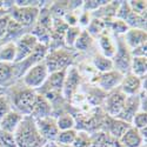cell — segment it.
<instances>
[{"label": "cell", "instance_id": "cell-1", "mask_svg": "<svg viewBox=\"0 0 147 147\" xmlns=\"http://www.w3.org/2000/svg\"><path fill=\"white\" fill-rule=\"evenodd\" d=\"M13 134L17 147H42L47 144L38 132L35 120L31 115L22 118L20 125Z\"/></svg>", "mask_w": 147, "mask_h": 147}, {"label": "cell", "instance_id": "cell-2", "mask_svg": "<svg viewBox=\"0 0 147 147\" xmlns=\"http://www.w3.org/2000/svg\"><path fill=\"white\" fill-rule=\"evenodd\" d=\"M9 93H6L12 105V109L21 115L26 117L31 114V109L36 98V91L27 88L22 84V87L16 88L13 86L9 87Z\"/></svg>", "mask_w": 147, "mask_h": 147}, {"label": "cell", "instance_id": "cell-3", "mask_svg": "<svg viewBox=\"0 0 147 147\" xmlns=\"http://www.w3.org/2000/svg\"><path fill=\"white\" fill-rule=\"evenodd\" d=\"M72 63H73V55L65 47L48 51L44 59V64L46 65L48 73L67 69L71 67Z\"/></svg>", "mask_w": 147, "mask_h": 147}, {"label": "cell", "instance_id": "cell-4", "mask_svg": "<svg viewBox=\"0 0 147 147\" xmlns=\"http://www.w3.org/2000/svg\"><path fill=\"white\" fill-rule=\"evenodd\" d=\"M7 13L12 20L17 21L22 27L32 30L39 18L40 7H18L13 4L8 8Z\"/></svg>", "mask_w": 147, "mask_h": 147}, {"label": "cell", "instance_id": "cell-5", "mask_svg": "<svg viewBox=\"0 0 147 147\" xmlns=\"http://www.w3.org/2000/svg\"><path fill=\"white\" fill-rule=\"evenodd\" d=\"M48 71L46 65L44 64V61L41 63H38L33 65L32 67H30L22 76L21 82L25 85L27 88H31L33 91H38L44 82L46 81L47 77H48Z\"/></svg>", "mask_w": 147, "mask_h": 147}, {"label": "cell", "instance_id": "cell-6", "mask_svg": "<svg viewBox=\"0 0 147 147\" xmlns=\"http://www.w3.org/2000/svg\"><path fill=\"white\" fill-rule=\"evenodd\" d=\"M115 41H117V51L112 58L113 67L115 71L121 73L122 76H125L131 71V61H132L131 51L124 42L121 36H115Z\"/></svg>", "mask_w": 147, "mask_h": 147}, {"label": "cell", "instance_id": "cell-7", "mask_svg": "<svg viewBox=\"0 0 147 147\" xmlns=\"http://www.w3.org/2000/svg\"><path fill=\"white\" fill-rule=\"evenodd\" d=\"M38 40H36L35 36L31 33L27 32L24 34L19 40L16 41V50H17V54H16V61L14 64L21 63V61L26 60L35 50V47L38 46Z\"/></svg>", "mask_w": 147, "mask_h": 147}, {"label": "cell", "instance_id": "cell-8", "mask_svg": "<svg viewBox=\"0 0 147 147\" xmlns=\"http://www.w3.org/2000/svg\"><path fill=\"white\" fill-rule=\"evenodd\" d=\"M122 78H124V76L121 73H119L115 69H112L106 73H99L94 82H96L99 90H101L105 93H109L120 86Z\"/></svg>", "mask_w": 147, "mask_h": 147}, {"label": "cell", "instance_id": "cell-9", "mask_svg": "<svg viewBox=\"0 0 147 147\" xmlns=\"http://www.w3.org/2000/svg\"><path fill=\"white\" fill-rule=\"evenodd\" d=\"M126 95L122 93L119 88L109 92L106 98H105V101H104V106H105V111L106 114L108 117H112V118H117L119 115V113L121 112L122 107H124L125 100H126Z\"/></svg>", "mask_w": 147, "mask_h": 147}, {"label": "cell", "instance_id": "cell-10", "mask_svg": "<svg viewBox=\"0 0 147 147\" xmlns=\"http://www.w3.org/2000/svg\"><path fill=\"white\" fill-rule=\"evenodd\" d=\"M80 80H81L80 71L77 67L71 66L69 68H67L64 86H63V92H61V95H63L65 100L71 101L72 96L77 93V91L79 88Z\"/></svg>", "mask_w": 147, "mask_h": 147}, {"label": "cell", "instance_id": "cell-11", "mask_svg": "<svg viewBox=\"0 0 147 147\" xmlns=\"http://www.w3.org/2000/svg\"><path fill=\"white\" fill-rule=\"evenodd\" d=\"M35 126L38 128V132L40 133V136L44 138L46 142H54L55 138L59 133L55 117H47L42 119L35 120Z\"/></svg>", "mask_w": 147, "mask_h": 147}, {"label": "cell", "instance_id": "cell-12", "mask_svg": "<svg viewBox=\"0 0 147 147\" xmlns=\"http://www.w3.org/2000/svg\"><path fill=\"white\" fill-rule=\"evenodd\" d=\"M119 90L126 96L138 95L139 92L142 91V78H139L129 72L127 74H125L124 78H122Z\"/></svg>", "mask_w": 147, "mask_h": 147}, {"label": "cell", "instance_id": "cell-13", "mask_svg": "<svg viewBox=\"0 0 147 147\" xmlns=\"http://www.w3.org/2000/svg\"><path fill=\"white\" fill-rule=\"evenodd\" d=\"M53 107L51 105V102L48 101L46 98H44L41 94L36 93V98L34 100V104L32 106L31 109V117L34 120L38 119H42V118H47V117H52L53 114Z\"/></svg>", "mask_w": 147, "mask_h": 147}, {"label": "cell", "instance_id": "cell-14", "mask_svg": "<svg viewBox=\"0 0 147 147\" xmlns=\"http://www.w3.org/2000/svg\"><path fill=\"white\" fill-rule=\"evenodd\" d=\"M104 125H105L107 134H109L111 137H113L115 140H119L122 134H124L131 127V125L127 124V122L121 121V120H119L117 118L108 117L107 114H106V118H105Z\"/></svg>", "mask_w": 147, "mask_h": 147}, {"label": "cell", "instance_id": "cell-15", "mask_svg": "<svg viewBox=\"0 0 147 147\" xmlns=\"http://www.w3.org/2000/svg\"><path fill=\"white\" fill-rule=\"evenodd\" d=\"M126 46L131 50H134L144 44H146L147 39V33L145 30H139V28H128L127 32L121 36Z\"/></svg>", "mask_w": 147, "mask_h": 147}, {"label": "cell", "instance_id": "cell-16", "mask_svg": "<svg viewBox=\"0 0 147 147\" xmlns=\"http://www.w3.org/2000/svg\"><path fill=\"white\" fill-rule=\"evenodd\" d=\"M139 111H140V109H139L138 95L127 96L126 100H125V104H124V107H122L121 112L119 113L117 119H119L121 121H125V122H127V124L131 125L133 117L136 115V113H138Z\"/></svg>", "mask_w": 147, "mask_h": 147}, {"label": "cell", "instance_id": "cell-17", "mask_svg": "<svg viewBox=\"0 0 147 147\" xmlns=\"http://www.w3.org/2000/svg\"><path fill=\"white\" fill-rule=\"evenodd\" d=\"M98 38H99V47L101 54L106 58L112 59L117 51V41L112 36V33L106 28Z\"/></svg>", "mask_w": 147, "mask_h": 147}, {"label": "cell", "instance_id": "cell-18", "mask_svg": "<svg viewBox=\"0 0 147 147\" xmlns=\"http://www.w3.org/2000/svg\"><path fill=\"white\" fill-rule=\"evenodd\" d=\"M27 32H30V31H27V28H25V27H22L21 25H19L17 21L9 19L6 33L4 35L3 40L0 41V45L6 44V42H16L17 40H19L21 36L25 33H27Z\"/></svg>", "mask_w": 147, "mask_h": 147}, {"label": "cell", "instance_id": "cell-19", "mask_svg": "<svg viewBox=\"0 0 147 147\" xmlns=\"http://www.w3.org/2000/svg\"><path fill=\"white\" fill-rule=\"evenodd\" d=\"M118 141L121 145V147H140L142 144H146L139 131L132 126L122 134Z\"/></svg>", "mask_w": 147, "mask_h": 147}, {"label": "cell", "instance_id": "cell-20", "mask_svg": "<svg viewBox=\"0 0 147 147\" xmlns=\"http://www.w3.org/2000/svg\"><path fill=\"white\" fill-rule=\"evenodd\" d=\"M22 118H24V115H21L20 113L12 109V111H9L1 120H0V129L13 134L16 132V129L18 128V126L20 125Z\"/></svg>", "mask_w": 147, "mask_h": 147}, {"label": "cell", "instance_id": "cell-21", "mask_svg": "<svg viewBox=\"0 0 147 147\" xmlns=\"http://www.w3.org/2000/svg\"><path fill=\"white\" fill-rule=\"evenodd\" d=\"M17 80L14 64L0 63V88L11 87Z\"/></svg>", "mask_w": 147, "mask_h": 147}, {"label": "cell", "instance_id": "cell-22", "mask_svg": "<svg viewBox=\"0 0 147 147\" xmlns=\"http://www.w3.org/2000/svg\"><path fill=\"white\" fill-rule=\"evenodd\" d=\"M92 66L94 67V69L98 73H106V72H109V71L114 69L112 59L104 57L101 53H96V54L93 55Z\"/></svg>", "mask_w": 147, "mask_h": 147}, {"label": "cell", "instance_id": "cell-23", "mask_svg": "<svg viewBox=\"0 0 147 147\" xmlns=\"http://www.w3.org/2000/svg\"><path fill=\"white\" fill-rule=\"evenodd\" d=\"M93 45H94V39L88 34L86 30H81L78 39L76 40L74 45H73V48H76L79 52H86L91 50Z\"/></svg>", "mask_w": 147, "mask_h": 147}, {"label": "cell", "instance_id": "cell-24", "mask_svg": "<svg viewBox=\"0 0 147 147\" xmlns=\"http://www.w3.org/2000/svg\"><path fill=\"white\" fill-rule=\"evenodd\" d=\"M16 54V42H6L0 45V63L14 64Z\"/></svg>", "mask_w": 147, "mask_h": 147}, {"label": "cell", "instance_id": "cell-25", "mask_svg": "<svg viewBox=\"0 0 147 147\" xmlns=\"http://www.w3.org/2000/svg\"><path fill=\"white\" fill-rule=\"evenodd\" d=\"M132 74L139 78L146 77L147 73V58L146 57H132L131 71Z\"/></svg>", "mask_w": 147, "mask_h": 147}, {"label": "cell", "instance_id": "cell-26", "mask_svg": "<svg viewBox=\"0 0 147 147\" xmlns=\"http://www.w3.org/2000/svg\"><path fill=\"white\" fill-rule=\"evenodd\" d=\"M57 126L59 132L60 131H68V129H76L77 121L72 114L69 113H61L59 117H55Z\"/></svg>", "mask_w": 147, "mask_h": 147}, {"label": "cell", "instance_id": "cell-27", "mask_svg": "<svg viewBox=\"0 0 147 147\" xmlns=\"http://www.w3.org/2000/svg\"><path fill=\"white\" fill-rule=\"evenodd\" d=\"M77 129H68V131H60L55 138V144L60 146H72L74 142L76 137H77Z\"/></svg>", "mask_w": 147, "mask_h": 147}, {"label": "cell", "instance_id": "cell-28", "mask_svg": "<svg viewBox=\"0 0 147 147\" xmlns=\"http://www.w3.org/2000/svg\"><path fill=\"white\" fill-rule=\"evenodd\" d=\"M106 30V22L99 18H93L90 22V25L87 26L86 31L88 32V34L92 36V38H98L104 31Z\"/></svg>", "mask_w": 147, "mask_h": 147}, {"label": "cell", "instance_id": "cell-29", "mask_svg": "<svg viewBox=\"0 0 147 147\" xmlns=\"http://www.w3.org/2000/svg\"><path fill=\"white\" fill-rule=\"evenodd\" d=\"M93 139L87 132L78 131L74 142L72 144V147H92Z\"/></svg>", "mask_w": 147, "mask_h": 147}, {"label": "cell", "instance_id": "cell-30", "mask_svg": "<svg viewBox=\"0 0 147 147\" xmlns=\"http://www.w3.org/2000/svg\"><path fill=\"white\" fill-rule=\"evenodd\" d=\"M81 32V28L79 26H74V27H68L65 32V36H64V44L69 48L73 47L76 40L78 39V36Z\"/></svg>", "mask_w": 147, "mask_h": 147}, {"label": "cell", "instance_id": "cell-31", "mask_svg": "<svg viewBox=\"0 0 147 147\" xmlns=\"http://www.w3.org/2000/svg\"><path fill=\"white\" fill-rule=\"evenodd\" d=\"M131 11L134 14L146 17V8H147V3L145 0H132V1H127Z\"/></svg>", "mask_w": 147, "mask_h": 147}, {"label": "cell", "instance_id": "cell-32", "mask_svg": "<svg viewBox=\"0 0 147 147\" xmlns=\"http://www.w3.org/2000/svg\"><path fill=\"white\" fill-rule=\"evenodd\" d=\"M131 126L137 128V129H141V128L147 127V113L140 112V111L138 113H136V115H134L132 119Z\"/></svg>", "mask_w": 147, "mask_h": 147}, {"label": "cell", "instance_id": "cell-33", "mask_svg": "<svg viewBox=\"0 0 147 147\" xmlns=\"http://www.w3.org/2000/svg\"><path fill=\"white\" fill-rule=\"evenodd\" d=\"M0 147H17L14 134L0 129Z\"/></svg>", "mask_w": 147, "mask_h": 147}, {"label": "cell", "instance_id": "cell-34", "mask_svg": "<svg viewBox=\"0 0 147 147\" xmlns=\"http://www.w3.org/2000/svg\"><path fill=\"white\" fill-rule=\"evenodd\" d=\"M9 111H12V105L8 99V96L6 93L0 94V120H1Z\"/></svg>", "mask_w": 147, "mask_h": 147}, {"label": "cell", "instance_id": "cell-35", "mask_svg": "<svg viewBox=\"0 0 147 147\" xmlns=\"http://www.w3.org/2000/svg\"><path fill=\"white\" fill-rule=\"evenodd\" d=\"M9 16L8 13L3 16V17H0V41L3 40L4 38V35L6 33V30H7V25H8V21H9Z\"/></svg>", "mask_w": 147, "mask_h": 147}, {"label": "cell", "instance_id": "cell-36", "mask_svg": "<svg viewBox=\"0 0 147 147\" xmlns=\"http://www.w3.org/2000/svg\"><path fill=\"white\" fill-rule=\"evenodd\" d=\"M138 99H139L140 112H146V109H147V93H146V91H140L139 92Z\"/></svg>", "mask_w": 147, "mask_h": 147}, {"label": "cell", "instance_id": "cell-37", "mask_svg": "<svg viewBox=\"0 0 147 147\" xmlns=\"http://www.w3.org/2000/svg\"><path fill=\"white\" fill-rule=\"evenodd\" d=\"M146 46H147V42L137 48H134V50H131V55L132 57H146V53H147Z\"/></svg>", "mask_w": 147, "mask_h": 147}, {"label": "cell", "instance_id": "cell-38", "mask_svg": "<svg viewBox=\"0 0 147 147\" xmlns=\"http://www.w3.org/2000/svg\"><path fill=\"white\" fill-rule=\"evenodd\" d=\"M5 14H7V11L5 8H0V17H3Z\"/></svg>", "mask_w": 147, "mask_h": 147}, {"label": "cell", "instance_id": "cell-39", "mask_svg": "<svg viewBox=\"0 0 147 147\" xmlns=\"http://www.w3.org/2000/svg\"><path fill=\"white\" fill-rule=\"evenodd\" d=\"M140 147H147V145H146V144H142V145H141Z\"/></svg>", "mask_w": 147, "mask_h": 147}, {"label": "cell", "instance_id": "cell-40", "mask_svg": "<svg viewBox=\"0 0 147 147\" xmlns=\"http://www.w3.org/2000/svg\"><path fill=\"white\" fill-rule=\"evenodd\" d=\"M3 92H4V90H3V88H0V94H1Z\"/></svg>", "mask_w": 147, "mask_h": 147}, {"label": "cell", "instance_id": "cell-41", "mask_svg": "<svg viewBox=\"0 0 147 147\" xmlns=\"http://www.w3.org/2000/svg\"><path fill=\"white\" fill-rule=\"evenodd\" d=\"M60 147H72V146H60Z\"/></svg>", "mask_w": 147, "mask_h": 147}, {"label": "cell", "instance_id": "cell-42", "mask_svg": "<svg viewBox=\"0 0 147 147\" xmlns=\"http://www.w3.org/2000/svg\"><path fill=\"white\" fill-rule=\"evenodd\" d=\"M42 147H48V146H47V144H46V145H45V146H42Z\"/></svg>", "mask_w": 147, "mask_h": 147}]
</instances>
